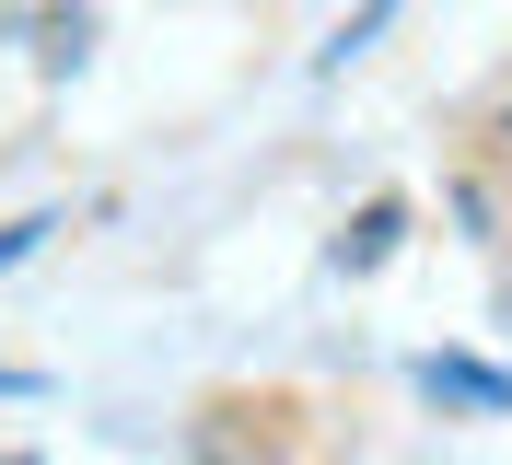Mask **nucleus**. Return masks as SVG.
<instances>
[{
	"instance_id": "obj_1",
	"label": "nucleus",
	"mask_w": 512,
	"mask_h": 465,
	"mask_svg": "<svg viewBox=\"0 0 512 465\" xmlns=\"http://www.w3.org/2000/svg\"><path fill=\"white\" fill-rule=\"evenodd\" d=\"M280 407H245V396H210L198 407V431H187V454L198 465H280V431H268Z\"/></svg>"
},
{
	"instance_id": "obj_2",
	"label": "nucleus",
	"mask_w": 512,
	"mask_h": 465,
	"mask_svg": "<svg viewBox=\"0 0 512 465\" xmlns=\"http://www.w3.org/2000/svg\"><path fill=\"white\" fill-rule=\"evenodd\" d=\"M384 245H396V198H373V210H361V233H350V245H338V256H350V268H373Z\"/></svg>"
},
{
	"instance_id": "obj_3",
	"label": "nucleus",
	"mask_w": 512,
	"mask_h": 465,
	"mask_svg": "<svg viewBox=\"0 0 512 465\" xmlns=\"http://www.w3.org/2000/svg\"><path fill=\"white\" fill-rule=\"evenodd\" d=\"M501 152H512V117H501Z\"/></svg>"
}]
</instances>
